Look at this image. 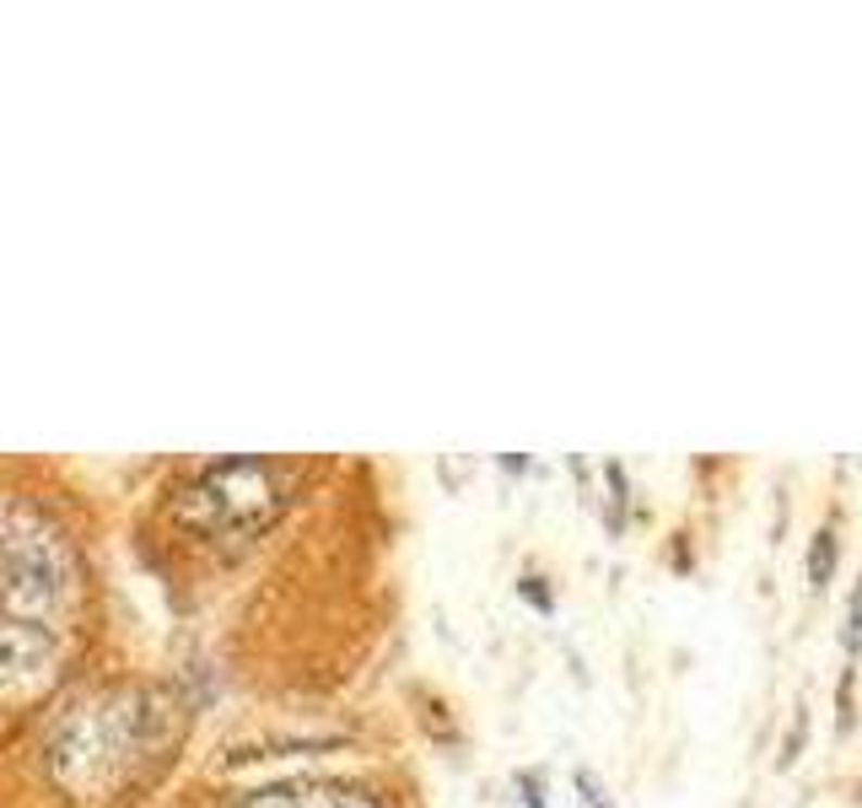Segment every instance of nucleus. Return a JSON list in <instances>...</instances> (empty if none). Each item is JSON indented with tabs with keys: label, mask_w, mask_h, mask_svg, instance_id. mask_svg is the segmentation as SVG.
<instances>
[{
	"label": "nucleus",
	"mask_w": 862,
	"mask_h": 808,
	"mask_svg": "<svg viewBox=\"0 0 862 808\" xmlns=\"http://www.w3.org/2000/svg\"><path fill=\"white\" fill-rule=\"evenodd\" d=\"M156 733V711H151V695L141 690H119V695H103V701H87L76 706L49 755H54V771L71 793L92 798V793H109L114 782H125L141 760V749Z\"/></svg>",
	"instance_id": "1"
},
{
	"label": "nucleus",
	"mask_w": 862,
	"mask_h": 808,
	"mask_svg": "<svg viewBox=\"0 0 862 808\" xmlns=\"http://www.w3.org/2000/svg\"><path fill=\"white\" fill-rule=\"evenodd\" d=\"M291 496V470L276 459H221L178 490V523L205 539H254L265 534Z\"/></svg>",
	"instance_id": "2"
},
{
	"label": "nucleus",
	"mask_w": 862,
	"mask_h": 808,
	"mask_svg": "<svg viewBox=\"0 0 862 808\" xmlns=\"http://www.w3.org/2000/svg\"><path fill=\"white\" fill-rule=\"evenodd\" d=\"M60 663V646L54 637L38 626V620H22V615H0V695H33L49 684Z\"/></svg>",
	"instance_id": "3"
},
{
	"label": "nucleus",
	"mask_w": 862,
	"mask_h": 808,
	"mask_svg": "<svg viewBox=\"0 0 862 808\" xmlns=\"http://www.w3.org/2000/svg\"><path fill=\"white\" fill-rule=\"evenodd\" d=\"M249 808H378L367 793L356 787H340V782H318V787H276V793H259Z\"/></svg>",
	"instance_id": "4"
},
{
	"label": "nucleus",
	"mask_w": 862,
	"mask_h": 808,
	"mask_svg": "<svg viewBox=\"0 0 862 808\" xmlns=\"http://www.w3.org/2000/svg\"><path fill=\"white\" fill-rule=\"evenodd\" d=\"M836 577V528H820L814 544H809V582L825 588Z\"/></svg>",
	"instance_id": "5"
},
{
	"label": "nucleus",
	"mask_w": 862,
	"mask_h": 808,
	"mask_svg": "<svg viewBox=\"0 0 862 808\" xmlns=\"http://www.w3.org/2000/svg\"><path fill=\"white\" fill-rule=\"evenodd\" d=\"M841 646L862 652V582L852 588V610H847V626H841Z\"/></svg>",
	"instance_id": "6"
},
{
	"label": "nucleus",
	"mask_w": 862,
	"mask_h": 808,
	"mask_svg": "<svg viewBox=\"0 0 862 808\" xmlns=\"http://www.w3.org/2000/svg\"><path fill=\"white\" fill-rule=\"evenodd\" d=\"M576 793H582L587 808H609V798L598 793V777H593V771H576Z\"/></svg>",
	"instance_id": "7"
},
{
	"label": "nucleus",
	"mask_w": 862,
	"mask_h": 808,
	"mask_svg": "<svg viewBox=\"0 0 862 808\" xmlns=\"http://www.w3.org/2000/svg\"><path fill=\"white\" fill-rule=\"evenodd\" d=\"M523 599L534 604V610H550L556 599H550V588H540V577H523Z\"/></svg>",
	"instance_id": "8"
}]
</instances>
